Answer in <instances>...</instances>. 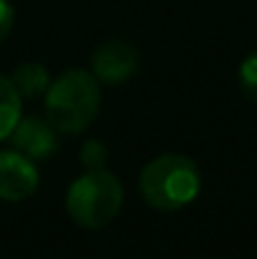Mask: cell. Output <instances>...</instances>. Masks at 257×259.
Here are the masks:
<instances>
[{
	"label": "cell",
	"mask_w": 257,
	"mask_h": 259,
	"mask_svg": "<svg viewBox=\"0 0 257 259\" xmlns=\"http://www.w3.org/2000/svg\"><path fill=\"white\" fill-rule=\"evenodd\" d=\"M10 83L15 86L20 98H38L51 86V76L43 63H23L15 68Z\"/></svg>",
	"instance_id": "cell-7"
},
{
	"label": "cell",
	"mask_w": 257,
	"mask_h": 259,
	"mask_svg": "<svg viewBox=\"0 0 257 259\" xmlns=\"http://www.w3.org/2000/svg\"><path fill=\"white\" fill-rule=\"evenodd\" d=\"M13 144L18 146L20 154H25L28 159H48L56 154L58 149V131L41 118H20L15 123V128L10 131Z\"/></svg>",
	"instance_id": "cell-6"
},
{
	"label": "cell",
	"mask_w": 257,
	"mask_h": 259,
	"mask_svg": "<svg viewBox=\"0 0 257 259\" xmlns=\"http://www.w3.org/2000/svg\"><path fill=\"white\" fill-rule=\"evenodd\" d=\"M38 189V169L33 159L15 151H0V199L23 201Z\"/></svg>",
	"instance_id": "cell-5"
},
{
	"label": "cell",
	"mask_w": 257,
	"mask_h": 259,
	"mask_svg": "<svg viewBox=\"0 0 257 259\" xmlns=\"http://www.w3.org/2000/svg\"><path fill=\"white\" fill-rule=\"evenodd\" d=\"M88 169H103V161H106V149L98 144V141H88L84 146V156H81Z\"/></svg>",
	"instance_id": "cell-10"
},
{
	"label": "cell",
	"mask_w": 257,
	"mask_h": 259,
	"mask_svg": "<svg viewBox=\"0 0 257 259\" xmlns=\"http://www.w3.org/2000/svg\"><path fill=\"white\" fill-rule=\"evenodd\" d=\"M139 68V51L124 40H108L96 48L91 58V73L103 83H124Z\"/></svg>",
	"instance_id": "cell-4"
},
{
	"label": "cell",
	"mask_w": 257,
	"mask_h": 259,
	"mask_svg": "<svg viewBox=\"0 0 257 259\" xmlns=\"http://www.w3.org/2000/svg\"><path fill=\"white\" fill-rule=\"evenodd\" d=\"M240 86L250 101H257V51L250 53L240 66Z\"/></svg>",
	"instance_id": "cell-9"
},
{
	"label": "cell",
	"mask_w": 257,
	"mask_h": 259,
	"mask_svg": "<svg viewBox=\"0 0 257 259\" xmlns=\"http://www.w3.org/2000/svg\"><path fill=\"white\" fill-rule=\"evenodd\" d=\"M13 23H15V10H13L10 0H0V43L13 30Z\"/></svg>",
	"instance_id": "cell-11"
},
{
	"label": "cell",
	"mask_w": 257,
	"mask_h": 259,
	"mask_svg": "<svg viewBox=\"0 0 257 259\" xmlns=\"http://www.w3.org/2000/svg\"><path fill=\"white\" fill-rule=\"evenodd\" d=\"M144 201L157 211H179L189 206L202 189V176L192 159L181 154L157 156L139 176Z\"/></svg>",
	"instance_id": "cell-2"
},
{
	"label": "cell",
	"mask_w": 257,
	"mask_h": 259,
	"mask_svg": "<svg viewBox=\"0 0 257 259\" xmlns=\"http://www.w3.org/2000/svg\"><path fill=\"white\" fill-rule=\"evenodd\" d=\"M43 96H46V121L58 134L86 131L101 108L98 78L81 68L58 76Z\"/></svg>",
	"instance_id": "cell-1"
},
{
	"label": "cell",
	"mask_w": 257,
	"mask_h": 259,
	"mask_svg": "<svg viewBox=\"0 0 257 259\" xmlns=\"http://www.w3.org/2000/svg\"><path fill=\"white\" fill-rule=\"evenodd\" d=\"M20 106H23V98L18 96L10 78L0 76V141L8 139L15 123L20 121Z\"/></svg>",
	"instance_id": "cell-8"
},
{
	"label": "cell",
	"mask_w": 257,
	"mask_h": 259,
	"mask_svg": "<svg viewBox=\"0 0 257 259\" xmlns=\"http://www.w3.org/2000/svg\"><path fill=\"white\" fill-rule=\"evenodd\" d=\"M124 204V189L119 179L106 169H88L81 174L66 196V209L76 224L86 229H101L116 219Z\"/></svg>",
	"instance_id": "cell-3"
}]
</instances>
